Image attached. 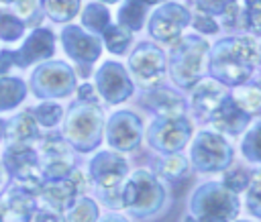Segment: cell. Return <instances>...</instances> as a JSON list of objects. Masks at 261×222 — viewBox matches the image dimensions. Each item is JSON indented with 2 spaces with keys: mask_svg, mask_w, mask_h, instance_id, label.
I'll return each mask as SVG.
<instances>
[{
  "mask_svg": "<svg viewBox=\"0 0 261 222\" xmlns=\"http://www.w3.org/2000/svg\"><path fill=\"white\" fill-rule=\"evenodd\" d=\"M259 45L251 37H224L208 49L206 69L224 88H237L253 77Z\"/></svg>",
  "mask_w": 261,
  "mask_h": 222,
  "instance_id": "6da1fadb",
  "label": "cell"
},
{
  "mask_svg": "<svg viewBox=\"0 0 261 222\" xmlns=\"http://www.w3.org/2000/svg\"><path fill=\"white\" fill-rule=\"evenodd\" d=\"M63 130L61 136L77 153H92L100 147L104 138V112L98 102L75 100L63 112Z\"/></svg>",
  "mask_w": 261,
  "mask_h": 222,
  "instance_id": "7a4b0ae2",
  "label": "cell"
},
{
  "mask_svg": "<svg viewBox=\"0 0 261 222\" xmlns=\"http://www.w3.org/2000/svg\"><path fill=\"white\" fill-rule=\"evenodd\" d=\"M122 210L137 218L147 220L157 216L167 200V189L163 181L149 169H135L120 185Z\"/></svg>",
  "mask_w": 261,
  "mask_h": 222,
  "instance_id": "3957f363",
  "label": "cell"
},
{
  "mask_svg": "<svg viewBox=\"0 0 261 222\" xmlns=\"http://www.w3.org/2000/svg\"><path fill=\"white\" fill-rule=\"evenodd\" d=\"M208 49V41L200 35H181L171 43L167 55V71L177 88L192 90L202 79Z\"/></svg>",
  "mask_w": 261,
  "mask_h": 222,
  "instance_id": "277c9868",
  "label": "cell"
},
{
  "mask_svg": "<svg viewBox=\"0 0 261 222\" xmlns=\"http://www.w3.org/2000/svg\"><path fill=\"white\" fill-rule=\"evenodd\" d=\"M188 210L196 222H234L241 200L220 181H204L190 193Z\"/></svg>",
  "mask_w": 261,
  "mask_h": 222,
  "instance_id": "5b68a950",
  "label": "cell"
},
{
  "mask_svg": "<svg viewBox=\"0 0 261 222\" xmlns=\"http://www.w3.org/2000/svg\"><path fill=\"white\" fill-rule=\"evenodd\" d=\"M190 167L196 173H222L234 161L228 138L216 130H198L190 141Z\"/></svg>",
  "mask_w": 261,
  "mask_h": 222,
  "instance_id": "8992f818",
  "label": "cell"
},
{
  "mask_svg": "<svg viewBox=\"0 0 261 222\" xmlns=\"http://www.w3.org/2000/svg\"><path fill=\"white\" fill-rule=\"evenodd\" d=\"M31 92L39 100L65 98L77 88L75 71L65 61H43L31 73Z\"/></svg>",
  "mask_w": 261,
  "mask_h": 222,
  "instance_id": "52a82bcc",
  "label": "cell"
},
{
  "mask_svg": "<svg viewBox=\"0 0 261 222\" xmlns=\"http://www.w3.org/2000/svg\"><path fill=\"white\" fill-rule=\"evenodd\" d=\"M126 71L133 84H137L143 90H153L161 86L163 75L167 73V55L157 45L143 41L130 51Z\"/></svg>",
  "mask_w": 261,
  "mask_h": 222,
  "instance_id": "ba28073f",
  "label": "cell"
},
{
  "mask_svg": "<svg viewBox=\"0 0 261 222\" xmlns=\"http://www.w3.org/2000/svg\"><path fill=\"white\" fill-rule=\"evenodd\" d=\"M147 138V145L157 151L159 155H173L181 153L192 136L194 128L188 116H175V118H153L147 126V132L143 134Z\"/></svg>",
  "mask_w": 261,
  "mask_h": 222,
  "instance_id": "9c48e42d",
  "label": "cell"
},
{
  "mask_svg": "<svg viewBox=\"0 0 261 222\" xmlns=\"http://www.w3.org/2000/svg\"><path fill=\"white\" fill-rule=\"evenodd\" d=\"M145 134V124L133 110H116L104 122V138L108 147L116 153L135 151Z\"/></svg>",
  "mask_w": 261,
  "mask_h": 222,
  "instance_id": "30bf717a",
  "label": "cell"
},
{
  "mask_svg": "<svg viewBox=\"0 0 261 222\" xmlns=\"http://www.w3.org/2000/svg\"><path fill=\"white\" fill-rule=\"evenodd\" d=\"M2 167L10 173L20 185L31 189L35 196L41 189V161L39 153L31 145H8L2 155Z\"/></svg>",
  "mask_w": 261,
  "mask_h": 222,
  "instance_id": "8fae6325",
  "label": "cell"
},
{
  "mask_svg": "<svg viewBox=\"0 0 261 222\" xmlns=\"http://www.w3.org/2000/svg\"><path fill=\"white\" fill-rule=\"evenodd\" d=\"M94 88H96V94L106 104H112V106L126 102L135 92V84H133L126 67L118 61H104L96 69Z\"/></svg>",
  "mask_w": 261,
  "mask_h": 222,
  "instance_id": "7c38bea8",
  "label": "cell"
},
{
  "mask_svg": "<svg viewBox=\"0 0 261 222\" xmlns=\"http://www.w3.org/2000/svg\"><path fill=\"white\" fill-rule=\"evenodd\" d=\"M192 14L188 12L186 6L177 2H163L147 22V31L155 41L161 43H173L175 39L181 37V31L190 24Z\"/></svg>",
  "mask_w": 261,
  "mask_h": 222,
  "instance_id": "4fadbf2b",
  "label": "cell"
},
{
  "mask_svg": "<svg viewBox=\"0 0 261 222\" xmlns=\"http://www.w3.org/2000/svg\"><path fill=\"white\" fill-rule=\"evenodd\" d=\"M128 173H130L128 161L122 157V153H116L112 149L98 151L88 163V177L98 189H110L122 185Z\"/></svg>",
  "mask_w": 261,
  "mask_h": 222,
  "instance_id": "5bb4252c",
  "label": "cell"
},
{
  "mask_svg": "<svg viewBox=\"0 0 261 222\" xmlns=\"http://www.w3.org/2000/svg\"><path fill=\"white\" fill-rule=\"evenodd\" d=\"M86 191V175L80 169H73L63 179H51L43 181L37 196H41L43 204L59 214H63L77 196H84Z\"/></svg>",
  "mask_w": 261,
  "mask_h": 222,
  "instance_id": "9a60e30c",
  "label": "cell"
},
{
  "mask_svg": "<svg viewBox=\"0 0 261 222\" xmlns=\"http://www.w3.org/2000/svg\"><path fill=\"white\" fill-rule=\"evenodd\" d=\"M59 41H61V47H63L65 55L71 61L80 63V65H92L102 55V41H100V37L84 31L77 24L63 26V31L59 35Z\"/></svg>",
  "mask_w": 261,
  "mask_h": 222,
  "instance_id": "2e32d148",
  "label": "cell"
},
{
  "mask_svg": "<svg viewBox=\"0 0 261 222\" xmlns=\"http://www.w3.org/2000/svg\"><path fill=\"white\" fill-rule=\"evenodd\" d=\"M55 53V35L51 29L37 26L29 33V37L22 41L20 49L12 51L14 67H29L39 61H49Z\"/></svg>",
  "mask_w": 261,
  "mask_h": 222,
  "instance_id": "e0dca14e",
  "label": "cell"
},
{
  "mask_svg": "<svg viewBox=\"0 0 261 222\" xmlns=\"http://www.w3.org/2000/svg\"><path fill=\"white\" fill-rule=\"evenodd\" d=\"M35 193L24 185L16 183L4 191L0 198V216L2 222H31L37 210Z\"/></svg>",
  "mask_w": 261,
  "mask_h": 222,
  "instance_id": "ac0fdd59",
  "label": "cell"
},
{
  "mask_svg": "<svg viewBox=\"0 0 261 222\" xmlns=\"http://www.w3.org/2000/svg\"><path fill=\"white\" fill-rule=\"evenodd\" d=\"M251 114H247L234 100L230 94L224 96V100L220 102V106L214 110V114L210 116L212 128L224 136H239L243 134L249 124H251Z\"/></svg>",
  "mask_w": 261,
  "mask_h": 222,
  "instance_id": "d6986e66",
  "label": "cell"
},
{
  "mask_svg": "<svg viewBox=\"0 0 261 222\" xmlns=\"http://www.w3.org/2000/svg\"><path fill=\"white\" fill-rule=\"evenodd\" d=\"M226 90L224 86H220L218 81H214L212 77H202L194 88H192V98H190V106L194 110V116L198 120H210V116L214 114V110L220 106V102L224 100Z\"/></svg>",
  "mask_w": 261,
  "mask_h": 222,
  "instance_id": "ffe728a7",
  "label": "cell"
},
{
  "mask_svg": "<svg viewBox=\"0 0 261 222\" xmlns=\"http://www.w3.org/2000/svg\"><path fill=\"white\" fill-rule=\"evenodd\" d=\"M143 104L155 112L159 118H175V116H186L188 112V102L171 88L157 86L153 90H147Z\"/></svg>",
  "mask_w": 261,
  "mask_h": 222,
  "instance_id": "44dd1931",
  "label": "cell"
},
{
  "mask_svg": "<svg viewBox=\"0 0 261 222\" xmlns=\"http://www.w3.org/2000/svg\"><path fill=\"white\" fill-rule=\"evenodd\" d=\"M4 138L8 141V145H31V147L41 138V126L35 122L31 110L18 112L6 122Z\"/></svg>",
  "mask_w": 261,
  "mask_h": 222,
  "instance_id": "7402d4cb",
  "label": "cell"
},
{
  "mask_svg": "<svg viewBox=\"0 0 261 222\" xmlns=\"http://www.w3.org/2000/svg\"><path fill=\"white\" fill-rule=\"evenodd\" d=\"M188 171H190V161L181 153L161 155L153 167V173L161 181H179L188 175Z\"/></svg>",
  "mask_w": 261,
  "mask_h": 222,
  "instance_id": "603a6c76",
  "label": "cell"
},
{
  "mask_svg": "<svg viewBox=\"0 0 261 222\" xmlns=\"http://www.w3.org/2000/svg\"><path fill=\"white\" fill-rule=\"evenodd\" d=\"M230 96L247 114H261V75L237 86Z\"/></svg>",
  "mask_w": 261,
  "mask_h": 222,
  "instance_id": "cb8c5ba5",
  "label": "cell"
},
{
  "mask_svg": "<svg viewBox=\"0 0 261 222\" xmlns=\"http://www.w3.org/2000/svg\"><path fill=\"white\" fill-rule=\"evenodd\" d=\"M39 161L49 163V161H73L71 159V147L65 143L61 134H45L39 138Z\"/></svg>",
  "mask_w": 261,
  "mask_h": 222,
  "instance_id": "d4e9b609",
  "label": "cell"
},
{
  "mask_svg": "<svg viewBox=\"0 0 261 222\" xmlns=\"http://www.w3.org/2000/svg\"><path fill=\"white\" fill-rule=\"evenodd\" d=\"M27 84L14 75H0V112L16 108L27 98Z\"/></svg>",
  "mask_w": 261,
  "mask_h": 222,
  "instance_id": "484cf974",
  "label": "cell"
},
{
  "mask_svg": "<svg viewBox=\"0 0 261 222\" xmlns=\"http://www.w3.org/2000/svg\"><path fill=\"white\" fill-rule=\"evenodd\" d=\"M116 18H118L116 24H120L130 33L141 31L147 20V4L143 0H124L122 6L118 8Z\"/></svg>",
  "mask_w": 261,
  "mask_h": 222,
  "instance_id": "4316f807",
  "label": "cell"
},
{
  "mask_svg": "<svg viewBox=\"0 0 261 222\" xmlns=\"http://www.w3.org/2000/svg\"><path fill=\"white\" fill-rule=\"evenodd\" d=\"M100 218L98 202L90 196H77L73 204L63 212V222H96Z\"/></svg>",
  "mask_w": 261,
  "mask_h": 222,
  "instance_id": "83f0119b",
  "label": "cell"
},
{
  "mask_svg": "<svg viewBox=\"0 0 261 222\" xmlns=\"http://www.w3.org/2000/svg\"><path fill=\"white\" fill-rule=\"evenodd\" d=\"M110 24V12L102 2H90L82 10V29L92 35H102Z\"/></svg>",
  "mask_w": 261,
  "mask_h": 222,
  "instance_id": "f1b7e54d",
  "label": "cell"
},
{
  "mask_svg": "<svg viewBox=\"0 0 261 222\" xmlns=\"http://www.w3.org/2000/svg\"><path fill=\"white\" fill-rule=\"evenodd\" d=\"M102 47H106L112 55H124L133 43V33L122 29L120 24H108L102 31Z\"/></svg>",
  "mask_w": 261,
  "mask_h": 222,
  "instance_id": "f546056e",
  "label": "cell"
},
{
  "mask_svg": "<svg viewBox=\"0 0 261 222\" xmlns=\"http://www.w3.org/2000/svg\"><path fill=\"white\" fill-rule=\"evenodd\" d=\"M41 6L53 22H69L80 12V0H41Z\"/></svg>",
  "mask_w": 261,
  "mask_h": 222,
  "instance_id": "4dcf8cb0",
  "label": "cell"
},
{
  "mask_svg": "<svg viewBox=\"0 0 261 222\" xmlns=\"http://www.w3.org/2000/svg\"><path fill=\"white\" fill-rule=\"evenodd\" d=\"M241 155L247 163L261 165V120L245 130V136L241 138Z\"/></svg>",
  "mask_w": 261,
  "mask_h": 222,
  "instance_id": "1f68e13d",
  "label": "cell"
},
{
  "mask_svg": "<svg viewBox=\"0 0 261 222\" xmlns=\"http://www.w3.org/2000/svg\"><path fill=\"white\" fill-rule=\"evenodd\" d=\"M31 114H33V118H35V122H37L39 126H43V128H53V126H57V124L61 122V118H63V108H61L57 102H53V100H43L39 106H35V108L31 110Z\"/></svg>",
  "mask_w": 261,
  "mask_h": 222,
  "instance_id": "d6a6232c",
  "label": "cell"
},
{
  "mask_svg": "<svg viewBox=\"0 0 261 222\" xmlns=\"http://www.w3.org/2000/svg\"><path fill=\"white\" fill-rule=\"evenodd\" d=\"M22 35H24V22L14 12L0 8V41L14 43L22 39Z\"/></svg>",
  "mask_w": 261,
  "mask_h": 222,
  "instance_id": "836d02e7",
  "label": "cell"
},
{
  "mask_svg": "<svg viewBox=\"0 0 261 222\" xmlns=\"http://www.w3.org/2000/svg\"><path fill=\"white\" fill-rule=\"evenodd\" d=\"M245 208L251 216L261 220V169L251 173V181L245 189Z\"/></svg>",
  "mask_w": 261,
  "mask_h": 222,
  "instance_id": "e575fe53",
  "label": "cell"
},
{
  "mask_svg": "<svg viewBox=\"0 0 261 222\" xmlns=\"http://www.w3.org/2000/svg\"><path fill=\"white\" fill-rule=\"evenodd\" d=\"M249 181H251V171H247L245 167H228L222 171V179H220V183L237 196L247 189Z\"/></svg>",
  "mask_w": 261,
  "mask_h": 222,
  "instance_id": "d590c367",
  "label": "cell"
},
{
  "mask_svg": "<svg viewBox=\"0 0 261 222\" xmlns=\"http://www.w3.org/2000/svg\"><path fill=\"white\" fill-rule=\"evenodd\" d=\"M241 29L261 35V0H245L241 10Z\"/></svg>",
  "mask_w": 261,
  "mask_h": 222,
  "instance_id": "8d00e7d4",
  "label": "cell"
},
{
  "mask_svg": "<svg viewBox=\"0 0 261 222\" xmlns=\"http://www.w3.org/2000/svg\"><path fill=\"white\" fill-rule=\"evenodd\" d=\"M14 14L27 24H33L39 20V12H41V0H14Z\"/></svg>",
  "mask_w": 261,
  "mask_h": 222,
  "instance_id": "74e56055",
  "label": "cell"
},
{
  "mask_svg": "<svg viewBox=\"0 0 261 222\" xmlns=\"http://www.w3.org/2000/svg\"><path fill=\"white\" fill-rule=\"evenodd\" d=\"M190 22H192L194 31H198V33H202V35H216L218 29H220V24L216 22L214 16H210V14H206V12H200V10L190 18Z\"/></svg>",
  "mask_w": 261,
  "mask_h": 222,
  "instance_id": "f35d334b",
  "label": "cell"
},
{
  "mask_svg": "<svg viewBox=\"0 0 261 222\" xmlns=\"http://www.w3.org/2000/svg\"><path fill=\"white\" fill-rule=\"evenodd\" d=\"M200 12H206L210 16H222L237 0H194Z\"/></svg>",
  "mask_w": 261,
  "mask_h": 222,
  "instance_id": "ab89813d",
  "label": "cell"
},
{
  "mask_svg": "<svg viewBox=\"0 0 261 222\" xmlns=\"http://www.w3.org/2000/svg\"><path fill=\"white\" fill-rule=\"evenodd\" d=\"M100 200L112 208V210H122V196H120V185L110 187V189H100Z\"/></svg>",
  "mask_w": 261,
  "mask_h": 222,
  "instance_id": "60d3db41",
  "label": "cell"
},
{
  "mask_svg": "<svg viewBox=\"0 0 261 222\" xmlns=\"http://www.w3.org/2000/svg\"><path fill=\"white\" fill-rule=\"evenodd\" d=\"M33 220L35 222H63V214L43 206V208H37L35 214H33Z\"/></svg>",
  "mask_w": 261,
  "mask_h": 222,
  "instance_id": "b9f144b4",
  "label": "cell"
},
{
  "mask_svg": "<svg viewBox=\"0 0 261 222\" xmlns=\"http://www.w3.org/2000/svg\"><path fill=\"white\" fill-rule=\"evenodd\" d=\"M75 90H77V100H82V102H98V94H96V88L92 84H82Z\"/></svg>",
  "mask_w": 261,
  "mask_h": 222,
  "instance_id": "7bdbcfd3",
  "label": "cell"
},
{
  "mask_svg": "<svg viewBox=\"0 0 261 222\" xmlns=\"http://www.w3.org/2000/svg\"><path fill=\"white\" fill-rule=\"evenodd\" d=\"M12 67H14L12 49H0V75H8Z\"/></svg>",
  "mask_w": 261,
  "mask_h": 222,
  "instance_id": "ee69618b",
  "label": "cell"
},
{
  "mask_svg": "<svg viewBox=\"0 0 261 222\" xmlns=\"http://www.w3.org/2000/svg\"><path fill=\"white\" fill-rule=\"evenodd\" d=\"M96 222H130L128 218H124L122 214H116V212H110L106 216H100Z\"/></svg>",
  "mask_w": 261,
  "mask_h": 222,
  "instance_id": "f6af8a7d",
  "label": "cell"
},
{
  "mask_svg": "<svg viewBox=\"0 0 261 222\" xmlns=\"http://www.w3.org/2000/svg\"><path fill=\"white\" fill-rule=\"evenodd\" d=\"M4 128H6V120H2V118H0V141L4 138Z\"/></svg>",
  "mask_w": 261,
  "mask_h": 222,
  "instance_id": "bcb514c9",
  "label": "cell"
},
{
  "mask_svg": "<svg viewBox=\"0 0 261 222\" xmlns=\"http://www.w3.org/2000/svg\"><path fill=\"white\" fill-rule=\"evenodd\" d=\"M4 175H6V171H4V167H2V163H0V187H2V183H4Z\"/></svg>",
  "mask_w": 261,
  "mask_h": 222,
  "instance_id": "7dc6e473",
  "label": "cell"
},
{
  "mask_svg": "<svg viewBox=\"0 0 261 222\" xmlns=\"http://www.w3.org/2000/svg\"><path fill=\"white\" fill-rule=\"evenodd\" d=\"M147 6H151V4H159V2H163V0H143Z\"/></svg>",
  "mask_w": 261,
  "mask_h": 222,
  "instance_id": "c3c4849f",
  "label": "cell"
},
{
  "mask_svg": "<svg viewBox=\"0 0 261 222\" xmlns=\"http://www.w3.org/2000/svg\"><path fill=\"white\" fill-rule=\"evenodd\" d=\"M98 2H104V4H114V2H118V0H98Z\"/></svg>",
  "mask_w": 261,
  "mask_h": 222,
  "instance_id": "681fc988",
  "label": "cell"
},
{
  "mask_svg": "<svg viewBox=\"0 0 261 222\" xmlns=\"http://www.w3.org/2000/svg\"><path fill=\"white\" fill-rule=\"evenodd\" d=\"M14 0H0V4H12Z\"/></svg>",
  "mask_w": 261,
  "mask_h": 222,
  "instance_id": "f907efd6",
  "label": "cell"
},
{
  "mask_svg": "<svg viewBox=\"0 0 261 222\" xmlns=\"http://www.w3.org/2000/svg\"><path fill=\"white\" fill-rule=\"evenodd\" d=\"M257 63L261 65V47H259V55H257Z\"/></svg>",
  "mask_w": 261,
  "mask_h": 222,
  "instance_id": "816d5d0a",
  "label": "cell"
},
{
  "mask_svg": "<svg viewBox=\"0 0 261 222\" xmlns=\"http://www.w3.org/2000/svg\"><path fill=\"white\" fill-rule=\"evenodd\" d=\"M234 222H253V220H239V218H237Z\"/></svg>",
  "mask_w": 261,
  "mask_h": 222,
  "instance_id": "f5cc1de1",
  "label": "cell"
},
{
  "mask_svg": "<svg viewBox=\"0 0 261 222\" xmlns=\"http://www.w3.org/2000/svg\"><path fill=\"white\" fill-rule=\"evenodd\" d=\"M0 222H2V216H0Z\"/></svg>",
  "mask_w": 261,
  "mask_h": 222,
  "instance_id": "db71d44e",
  "label": "cell"
}]
</instances>
